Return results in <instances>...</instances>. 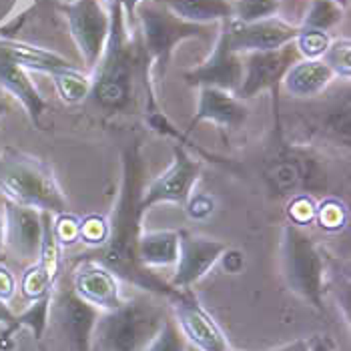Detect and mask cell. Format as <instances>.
Segmentation results:
<instances>
[{
	"label": "cell",
	"instance_id": "1",
	"mask_svg": "<svg viewBox=\"0 0 351 351\" xmlns=\"http://www.w3.org/2000/svg\"><path fill=\"white\" fill-rule=\"evenodd\" d=\"M121 187L112 213L108 219V237L103 247L93 249L90 259L103 263L119 279L135 285L136 289L161 298L165 301H175L183 291L171 287L157 273L145 267L138 259V237L143 233V217L145 211L138 207L143 179H145V162L141 157L138 143H127L121 153Z\"/></svg>",
	"mask_w": 351,
	"mask_h": 351
},
{
	"label": "cell",
	"instance_id": "2",
	"mask_svg": "<svg viewBox=\"0 0 351 351\" xmlns=\"http://www.w3.org/2000/svg\"><path fill=\"white\" fill-rule=\"evenodd\" d=\"M108 10L110 28L107 45L93 69L88 99L108 114H119L133 108L141 86L145 90V107H157L153 64L141 45V38L129 34L127 19L119 2H112Z\"/></svg>",
	"mask_w": 351,
	"mask_h": 351
},
{
	"label": "cell",
	"instance_id": "3",
	"mask_svg": "<svg viewBox=\"0 0 351 351\" xmlns=\"http://www.w3.org/2000/svg\"><path fill=\"white\" fill-rule=\"evenodd\" d=\"M0 193L10 203L49 211L53 215L71 209L53 169L45 161L12 147H6L0 153Z\"/></svg>",
	"mask_w": 351,
	"mask_h": 351
},
{
	"label": "cell",
	"instance_id": "4",
	"mask_svg": "<svg viewBox=\"0 0 351 351\" xmlns=\"http://www.w3.org/2000/svg\"><path fill=\"white\" fill-rule=\"evenodd\" d=\"M165 299L136 295L99 315L90 351H143L167 319Z\"/></svg>",
	"mask_w": 351,
	"mask_h": 351
},
{
	"label": "cell",
	"instance_id": "5",
	"mask_svg": "<svg viewBox=\"0 0 351 351\" xmlns=\"http://www.w3.org/2000/svg\"><path fill=\"white\" fill-rule=\"evenodd\" d=\"M281 273L287 287L295 295L307 301L311 307L324 311V253L313 237L295 223L285 225L281 233Z\"/></svg>",
	"mask_w": 351,
	"mask_h": 351
},
{
	"label": "cell",
	"instance_id": "6",
	"mask_svg": "<svg viewBox=\"0 0 351 351\" xmlns=\"http://www.w3.org/2000/svg\"><path fill=\"white\" fill-rule=\"evenodd\" d=\"M141 25V45L153 64V73L165 75L177 47L185 40H209L211 27L193 25L175 16L159 0H145L135 12Z\"/></svg>",
	"mask_w": 351,
	"mask_h": 351
},
{
	"label": "cell",
	"instance_id": "7",
	"mask_svg": "<svg viewBox=\"0 0 351 351\" xmlns=\"http://www.w3.org/2000/svg\"><path fill=\"white\" fill-rule=\"evenodd\" d=\"M82 62L95 69L107 45L110 10L105 0H69L58 4Z\"/></svg>",
	"mask_w": 351,
	"mask_h": 351
},
{
	"label": "cell",
	"instance_id": "8",
	"mask_svg": "<svg viewBox=\"0 0 351 351\" xmlns=\"http://www.w3.org/2000/svg\"><path fill=\"white\" fill-rule=\"evenodd\" d=\"M299 53L293 43L265 53L243 54V81L237 90L241 101L253 99L259 93L269 90L275 103V112H279V88L287 71L298 62Z\"/></svg>",
	"mask_w": 351,
	"mask_h": 351
},
{
	"label": "cell",
	"instance_id": "9",
	"mask_svg": "<svg viewBox=\"0 0 351 351\" xmlns=\"http://www.w3.org/2000/svg\"><path fill=\"white\" fill-rule=\"evenodd\" d=\"M201 175V162L193 159L183 145L173 147V161L155 177L147 187H143L138 207L147 213L151 207L171 203V205H185L193 195V187Z\"/></svg>",
	"mask_w": 351,
	"mask_h": 351
},
{
	"label": "cell",
	"instance_id": "10",
	"mask_svg": "<svg viewBox=\"0 0 351 351\" xmlns=\"http://www.w3.org/2000/svg\"><path fill=\"white\" fill-rule=\"evenodd\" d=\"M99 315L101 311L82 301L73 287H58L51 293V319L60 329L71 351H90Z\"/></svg>",
	"mask_w": 351,
	"mask_h": 351
},
{
	"label": "cell",
	"instance_id": "11",
	"mask_svg": "<svg viewBox=\"0 0 351 351\" xmlns=\"http://www.w3.org/2000/svg\"><path fill=\"white\" fill-rule=\"evenodd\" d=\"M183 77L189 86H213L237 95L243 81V56L231 49L223 25H219V34L211 54L201 64L185 71Z\"/></svg>",
	"mask_w": 351,
	"mask_h": 351
},
{
	"label": "cell",
	"instance_id": "12",
	"mask_svg": "<svg viewBox=\"0 0 351 351\" xmlns=\"http://www.w3.org/2000/svg\"><path fill=\"white\" fill-rule=\"evenodd\" d=\"M169 303L173 305L175 313L173 322L177 324L191 348L199 351H229L223 329L191 289H183L179 298Z\"/></svg>",
	"mask_w": 351,
	"mask_h": 351
},
{
	"label": "cell",
	"instance_id": "13",
	"mask_svg": "<svg viewBox=\"0 0 351 351\" xmlns=\"http://www.w3.org/2000/svg\"><path fill=\"white\" fill-rule=\"evenodd\" d=\"M223 28L227 32L231 49L241 56L249 53H265V51L281 49L293 43L299 32V27L279 16H271L257 23L227 21L223 23Z\"/></svg>",
	"mask_w": 351,
	"mask_h": 351
},
{
	"label": "cell",
	"instance_id": "14",
	"mask_svg": "<svg viewBox=\"0 0 351 351\" xmlns=\"http://www.w3.org/2000/svg\"><path fill=\"white\" fill-rule=\"evenodd\" d=\"M225 249L227 245L223 241L193 235L189 231H179V257L175 263V273L169 281L171 287L181 291L191 289L215 267Z\"/></svg>",
	"mask_w": 351,
	"mask_h": 351
},
{
	"label": "cell",
	"instance_id": "15",
	"mask_svg": "<svg viewBox=\"0 0 351 351\" xmlns=\"http://www.w3.org/2000/svg\"><path fill=\"white\" fill-rule=\"evenodd\" d=\"M73 291L101 313L121 307L125 301L119 277L90 257H84L73 271Z\"/></svg>",
	"mask_w": 351,
	"mask_h": 351
},
{
	"label": "cell",
	"instance_id": "16",
	"mask_svg": "<svg viewBox=\"0 0 351 351\" xmlns=\"http://www.w3.org/2000/svg\"><path fill=\"white\" fill-rule=\"evenodd\" d=\"M43 211L6 201L4 205V249L21 261H36L43 237Z\"/></svg>",
	"mask_w": 351,
	"mask_h": 351
},
{
	"label": "cell",
	"instance_id": "17",
	"mask_svg": "<svg viewBox=\"0 0 351 351\" xmlns=\"http://www.w3.org/2000/svg\"><path fill=\"white\" fill-rule=\"evenodd\" d=\"M247 117H249V108L235 93L213 88V86H201L189 131H193V127L201 123H213L223 129H239L247 121Z\"/></svg>",
	"mask_w": 351,
	"mask_h": 351
},
{
	"label": "cell",
	"instance_id": "18",
	"mask_svg": "<svg viewBox=\"0 0 351 351\" xmlns=\"http://www.w3.org/2000/svg\"><path fill=\"white\" fill-rule=\"evenodd\" d=\"M313 173H315V162L307 155H303L298 149H285L269 162L265 175L273 189L295 197V195H307L301 193V189L311 187V183L317 179L313 177Z\"/></svg>",
	"mask_w": 351,
	"mask_h": 351
},
{
	"label": "cell",
	"instance_id": "19",
	"mask_svg": "<svg viewBox=\"0 0 351 351\" xmlns=\"http://www.w3.org/2000/svg\"><path fill=\"white\" fill-rule=\"evenodd\" d=\"M0 86H2V90L10 93L23 105L32 125L40 129V121L49 108L47 99L40 95V90L34 86V82L30 81L28 71L19 66L14 60H10L2 53H0Z\"/></svg>",
	"mask_w": 351,
	"mask_h": 351
},
{
	"label": "cell",
	"instance_id": "20",
	"mask_svg": "<svg viewBox=\"0 0 351 351\" xmlns=\"http://www.w3.org/2000/svg\"><path fill=\"white\" fill-rule=\"evenodd\" d=\"M0 53L6 54L10 60H14L25 71L45 73V75H51L64 66H73L71 60H66L58 53L43 49V47L28 45L19 38H0Z\"/></svg>",
	"mask_w": 351,
	"mask_h": 351
},
{
	"label": "cell",
	"instance_id": "21",
	"mask_svg": "<svg viewBox=\"0 0 351 351\" xmlns=\"http://www.w3.org/2000/svg\"><path fill=\"white\" fill-rule=\"evenodd\" d=\"M333 79L335 77L325 66L324 60L299 58L298 62L287 71L281 86H285V90L298 99H309V97L322 95Z\"/></svg>",
	"mask_w": 351,
	"mask_h": 351
},
{
	"label": "cell",
	"instance_id": "22",
	"mask_svg": "<svg viewBox=\"0 0 351 351\" xmlns=\"http://www.w3.org/2000/svg\"><path fill=\"white\" fill-rule=\"evenodd\" d=\"M175 16L193 25H223L231 21V0H159Z\"/></svg>",
	"mask_w": 351,
	"mask_h": 351
},
{
	"label": "cell",
	"instance_id": "23",
	"mask_svg": "<svg viewBox=\"0 0 351 351\" xmlns=\"http://www.w3.org/2000/svg\"><path fill=\"white\" fill-rule=\"evenodd\" d=\"M179 257V231H145L138 237V259L145 267H169Z\"/></svg>",
	"mask_w": 351,
	"mask_h": 351
},
{
	"label": "cell",
	"instance_id": "24",
	"mask_svg": "<svg viewBox=\"0 0 351 351\" xmlns=\"http://www.w3.org/2000/svg\"><path fill=\"white\" fill-rule=\"evenodd\" d=\"M53 79L56 95L64 105H81L90 95V77L75 66H64L49 75Z\"/></svg>",
	"mask_w": 351,
	"mask_h": 351
},
{
	"label": "cell",
	"instance_id": "25",
	"mask_svg": "<svg viewBox=\"0 0 351 351\" xmlns=\"http://www.w3.org/2000/svg\"><path fill=\"white\" fill-rule=\"evenodd\" d=\"M343 12H346V8H341L333 0H311L301 27L317 28V30L329 32L331 28L341 23Z\"/></svg>",
	"mask_w": 351,
	"mask_h": 351
},
{
	"label": "cell",
	"instance_id": "26",
	"mask_svg": "<svg viewBox=\"0 0 351 351\" xmlns=\"http://www.w3.org/2000/svg\"><path fill=\"white\" fill-rule=\"evenodd\" d=\"M49 319H51V295L30 301L27 309L16 315V325L21 329H28L32 333V337L38 341V339H43V335L49 327Z\"/></svg>",
	"mask_w": 351,
	"mask_h": 351
},
{
	"label": "cell",
	"instance_id": "27",
	"mask_svg": "<svg viewBox=\"0 0 351 351\" xmlns=\"http://www.w3.org/2000/svg\"><path fill=\"white\" fill-rule=\"evenodd\" d=\"M233 16L231 21L237 23H257L279 12V0H233L231 2Z\"/></svg>",
	"mask_w": 351,
	"mask_h": 351
},
{
	"label": "cell",
	"instance_id": "28",
	"mask_svg": "<svg viewBox=\"0 0 351 351\" xmlns=\"http://www.w3.org/2000/svg\"><path fill=\"white\" fill-rule=\"evenodd\" d=\"M331 43V36L329 32L325 30H317V28H305L299 27L298 36L293 40L295 49L301 58L305 60H322V56L327 51Z\"/></svg>",
	"mask_w": 351,
	"mask_h": 351
},
{
	"label": "cell",
	"instance_id": "29",
	"mask_svg": "<svg viewBox=\"0 0 351 351\" xmlns=\"http://www.w3.org/2000/svg\"><path fill=\"white\" fill-rule=\"evenodd\" d=\"M325 66L331 71L333 77L350 81L351 79V40L350 38H337L331 40L327 51L322 56Z\"/></svg>",
	"mask_w": 351,
	"mask_h": 351
},
{
	"label": "cell",
	"instance_id": "30",
	"mask_svg": "<svg viewBox=\"0 0 351 351\" xmlns=\"http://www.w3.org/2000/svg\"><path fill=\"white\" fill-rule=\"evenodd\" d=\"M54 281L53 277L47 273V269L36 261L34 265H30L23 279H21V291L23 295L28 299V301H36V299L47 298L51 295L54 289Z\"/></svg>",
	"mask_w": 351,
	"mask_h": 351
},
{
	"label": "cell",
	"instance_id": "31",
	"mask_svg": "<svg viewBox=\"0 0 351 351\" xmlns=\"http://www.w3.org/2000/svg\"><path fill=\"white\" fill-rule=\"evenodd\" d=\"M189 343L183 337V333L179 331L177 324L173 319H165L161 329L157 331V335L149 341V346L143 351H187Z\"/></svg>",
	"mask_w": 351,
	"mask_h": 351
},
{
	"label": "cell",
	"instance_id": "32",
	"mask_svg": "<svg viewBox=\"0 0 351 351\" xmlns=\"http://www.w3.org/2000/svg\"><path fill=\"white\" fill-rule=\"evenodd\" d=\"M108 237V219L103 215H88L81 219V243L90 249L103 247Z\"/></svg>",
	"mask_w": 351,
	"mask_h": 351
},
{
	"label": "cell",
	"instance_id": "33",
	"mask_svg": "<svg viewBox=\"0 0 351 351\" xmlns=\"http://www.w3.org/2000/svg\"><path fill=\"white\" fill-rule=\"evenodd\" d=\"M53 229L54 237H56V241L60 245V249L77 243L81 239V219L77 215H73L71 211L53 215Z\"/></svg>",
	"mask_w": 351,
	"mask_h": 351
},
{
	"label": "cell",
	"instance_id": "34",
	"mask_svg": "<svg viewBox=\"0 0 351 351\" xmlns=\"http://www.w3.org/2000/svg\"><path fill=\"white\" fill-rule=\"evenodd\" d=\"M315 217H319L322 227L329 229V231H335V229L343 227V223L348 219V211L339 201L329 199V201H325L322 207L315 209Z\"/></svg>",
	"mask_w": 351,
	"mask_h": 351
},
{
	"label": "cell",
	"instance_id": "35",
	"mask_svg": "<svg viewBox=\"0 0 351 351\" xmlns=\"http://www.w3.org/2000/svg\"><path fill=\"white\" fill-rule=\"evenodd\" d=\"M315 209L317 205L309 195H295L289 203V217L291 223L295 225H307L311 219H315Z\"/></svg>",
	"mask_w": 351,
	"mask_h": 351
},
{
	"label": "cell",
	"instance_id": "36",
	"mask_svg": "<svg viewBox=\"0 0 351 351\" xmlns=\"http://www.w3.org/2000/svg\"><path fill=\"white\" fill-rule=\"evenodd\" d=\"M185 211H187V215L191 219H195V221H203V219H207L209 215H213V211H215V199L211 197V195H207V193H199V195H191L189 199H187V203H185Z\"/></svg>",
	"mask_w": 351,
	"mask_h": 351
},
{
	"label": "cell",
	"instance_id": "37",
	"mask_svg": "<svg viewBox=\"0 0 351 351\" xmlns=\"http://www.w3.org/2000/svg\"><path fill=\"white\" fill-rule=\"evenodd\" d=\"M16 293V277L4 263H0V299L8 303V299Z\"/></svg>",
	"mask_w": 351,
	"mask_h": 351
},
{
	"label": "cell",
	"instance_id": "38",
	"mask_svg": "<svg viewBox=\"0 0 351 351\" xmlns=\"http://www.w3.org/2000/svg\"><path fill=\"white\" fill-rule=\"evenodd\" d=\"M219 261L223 263V267H225L227 273H239L241 267H243V253L237 251V249H229L227 247Z\"/></svg>",
	"mask_w": 351,
	"mask_h": 351
},
{
	"label": "cell",
	"instance_id": "39",
	"mask_svg": "<svg viewBox=\"0 0 351 351\" xmlns=\"http://www.w3.org/2000/svg\"><path fill=\"white\" fill-rule=\"evenodd\" d=\"M21 331V327H6L0 325V351L14 350V335Z\"/></svg>",
	"mask_w": 351,
	"mask_h": 351
},
{
	"label": "cell",
	"instance_id": "40",
	"mask_svg": "<svg viewBox=\"0 0 351 351\" xmlns=\"http://www.w3.org/2000/svg\"><path fill=\"white\" fill-rule=\"evenodd\" d=\"M0 325L19 327V325H16V313H12V309L8 307V303L2 301V299H0Z\"/></svg>",
	"mask_w": 351,
	"mask_h": 351
},
{
	"label": "cell",
	"instance_id": "41",
	"mask_svg": "<svg viewBox=\"0 0 351 351\" xmlns=\"http://www.w3.org/2000/svg\"><path fill=\"white\" fill-rule=\"evenodd\" d=\"M119 4H121V8H123V14H125V19H135V12L136 8L145 2V0H117Z\"/></svg>",
	"mask_w": 351,
	"mask_h": 351
},
{
	"label": "cell",
	"instance_id": "42",
	"mask_svg": "<svg viewBox=\"0 0 351 351\" xmlns=\"http://www.w3.org/2000/svg\"><path fill=\"white\" fill-rule=\"evenodd\" d=\"M269 351H309V343H307V339H295L291 343H283V346L273 348Z\"/></svg>",
	"mask_w": 351,
	"mask_h": 351
},
{
	"label": "cell",
	"instance_id": "43",
	"mask_svg": "<svg viewBox=\"0 0 351 351\" xmlns=\"http://www.w3.org/2000/svg\"><path fill=\"white\" fill-rule=\"evenodd\" d=\"M307 343H309V351H333L331 346H329V341L325 337H322V335H315V337L307 339Z\"/></svg>",
	"mask_w": 351,
	"mask_h": 351
},
{
	"label": "cell",
	"instance_id": "44",
	"mask_svg": "<svg viewBox=\"0 0 351 351\" xmlns=\"http://www.w3.org/2000/svg\"><path fill=\"white\" fill-rule=\"evenodd\" d=\"M4 251V219L0 215V255Z\"/></svg>",
	"mask_w": 351,
	"mask_h": 351
},
{
	"label": "cell",
	"instance_id": "45",
	"mask_svg": "<svg viewBox=\"0 0 351 351\" xmlns=\"http://www.w3.org/2000/svg\"><path fill=\"white\" fill-rule=\"evenodd\" d=\"M333 2H337L341 8H348V6H350V0H333Z\"/></svg>",
	"mask_w": 351,
	"mask_h": 351
},
{
	"label": "cell",
	"instance_id": "46",
	"mask_svg": "<svg viewBox=\"0 0 351 351\" xmlns=\"http://www.w3.org/2000/svg\"><path fill=\"white\" fill-rule=\"evenodd\" d=\"M6 110H8L6 103H0V117H4V114H6Z\"/></svg>",
	"mask_w": 351,
	"mask_h": 351
},
{
	"label": "cell",
	"instance_id": "47",
	"mask_svg": "<svg viewBox=\"0 0 351 351\" xmlns=\"http://www.w3.org/2000/svg\"><path fill=\"white\" fill-rule=\"evenodd\" d=\"M105 2H107V6H110V4H112V2H117V0H105Z\"/></svg>",
	"mask_w": 351,
	"mask_h": 351
},
{
	"label": "cell",
	"instance_id": "48",
	"mask_svg": "<svg viewBox=\"0 0 351 351\" xmlns=\"http://www.w3.org/2000/svg\"><path fill=\"white\" fill-rule=\"evenodd\" d=\"M2 93H4V90H2V86H0V103H2Z\"/></svg>",
	"mask_w": 351,
	"mask_h": 351
},
{
	"label": "cell",
	"instance_id": "49",
	"mask_svg": "<svg viewBox=\"0 0 351 351\" xmlns=\"http://www.w3.org/2000/svg\"><path fill=\"white\" fill-rule=\"evenodd\" d=\"M187 351H199V350H195V348H191V346H189V350H187Z\"/></svg>",
	"mask_w": 351,
	"mask_h": 351
},
{
	"label": "cell",
	"instance_id": "50",
	"mask_svg": "<svg viewBox=\"0 0 351 351\" xmlns=\"http://www.w3.org/2000/svg\"><path fill=\"white\" fill-rule=\"evenodd\" d=\"M229 351H231V350H229Z\"/></svg>",
	"mask_w": 351,
	"mask_h": 351
}]
</instances>
